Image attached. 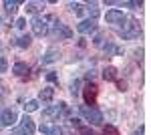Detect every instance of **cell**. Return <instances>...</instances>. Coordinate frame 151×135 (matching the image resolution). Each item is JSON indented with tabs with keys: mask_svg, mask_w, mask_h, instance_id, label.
<instances>
[{
	"mask_svg": "<svg viewBox=\"0 0 151 135\" xmlns=\"http://www.w3.org/2000/svg\"><path fill=\"white\" fill-rule=\"evenodd\" d=\"M103 135H121V133L117 131L115 125H107V127H103Z\"/></svg>",
	"mask_w": 151,
	"mask_h": 135,
	"instance_id": "cell-22",
	"label": "cell"
},
{
	"mask_svg": "<svg viewBox=\"0 0 151 135\" xmlns=\"http://www.w3.org/2000/svg\"><path fill=\"white\" fill-rule=\"evenodd\" d=\"M36 127H35V121L28 117V115H24L22 119H20V127L14 131V135H35Z\"/></svg>",
	"mask_w": 151,
	"mask_h": 135,
	"instance_id": "cell-6",
	"label": "cell"
},
{
	"mask_svg": "<svg viewBox=\"0 0 151 135\" xmlns=\"http://www.w3.org/2000/svg\"><path fill=\"white\" fill-rule=\"evenodd\" d=\"M79 85H81L79 81H73V83H70V95H75V97L79 95Z\"/></svg>",
	"mask_w": 151,
	"mask_h": 135,
	"instance_id": "cell-23",
	"label": "cell"
},
{
	"mask_svg": "<svg viewBox=\"0 0 151 135\" xmlns=\"http://www.w3.org/2000/svg\"><path fill=\"white\" fill-rule=\"evenodd\" d=\"M87 12H89L91 20H95V18L99 16V8H97V4H95V2H89V4H87Z\"/></svg>",
	"mask_w": 151,
	"mask_h": 135,
	"instance_id": "cell-19",
	"label": "cell"
},
{
	"mask_svg": "<svg viewBox=\"0 0 151 135\" xmlns=\"http://www.w3.org/2000/svg\"><path fill=\"white\" fill-rule=\"evenodd\" d=\"M16 28L24 30V28H26V18H18V20H16Z\"/></svg>",
	"mask_w": 151,
	"mask_h": 135,
	"instance_id": "cell-27",
	"label": "cell"
},
{
	"mask_svg": "<svg viewBox=\"0 0 151 135\" xmlns=\"http://www.w3.org/2000/svg\"><path fill=\"white\" fill-rule=\"evenodd\" d=\"M93 43H95V46H103V45H105V38H103V34H97Z\"/></svg>",
	"mask_w": 151,
	"mask_h": 135,
	"instance_id": "cell-26",
	"label": "cell"
},
{
	"mask_svg": "<svg viewBox=\"0 0 151 135\" xmlns=\"http://www.w3.org/2000/svg\"><path fill=\"white\" fill-rule=\"evenodd\" d=\"M42 8H45V2H26V12L28 14H35Z\"/></svg>",
	"mask_w": 151,
	"mask_h": 135,
	"instance_id": "cell-16",
	"label": "cell"
},
{
	"mask_svg": "<svg viewBox=\"0 0 151 135\" xmlns=\"http://www.w3.org/2000/svg\"><path fill=\"white\" fill-rule=\"evenodd\" d=\"M81 115L93 125H101L103 123V113L95 107H87V105H81Z\"/></svg>",
	"mask_w": 151,
	"mask_h": 135,
	"instance_id": "cell-4",
	"label": "cell"
},
{
	"mask_svg": "<svg viewBox=\"0 0 151 135\" xmlns=\"http://www.w3.org/2000/svg\"><path fill=\"white\" fill-rule=\"evenodd\" d=\"M97 95H99V89H97V85L95 83H89L85 89H83V97H85V105L89 107H95L97 105Z\"/></svg>",
	"mask_w": 151,
	"mask_h": 135,
	"instance_id": "cell-5",
	"label": "cell"
},
{
	"mask_svg": "<svg viewBox=\"0 0 151 135\" xmlns=\"http://www.w3.org/2000/svg\"><path fill=\"white\" fill-rule=\"evenodd\" d=\"M135 135H143V125H141L139 129H137V131H135Z\"/></svg>",
	"mask_w": 151,
	"mask_h": 135,
	"instance_id": "cell-29",
	"label": "cell"
},
{
	"mask_svg": "<svg viewBox=\"0 0 151 135\" xmlns=\"http://www.w3.org/2000/svg\"><path fill=\"white\" fill-rule=\"evenodd\" d=\"M125 22H127V24H123V28L119 30V34H121L123 38H137V36L141 34L139 22H137V20H133V18H131V20L127 18Z\"/></svg>",
	"mask_w": 151,
	"mask_h": 135,
	"instance_id": "cell-3",
	"label": "cell"
},
{
	"mask_svg": "<svg viewBox=\"0 0 151 135\" xmlns=\"http://www.w3.org/2000/svg\"><path fill=\"white\" fill-rule=\"evenodd\" d=\"M40 133L45 135H65L60 125H50V123H42L40 125Z\"/></svg>",
	"mask_w": 151,
	"mask_h": 135,
	"instance_id": "cell-11",
	"label": "cell"
},
{
	"mask_svg": "<svg viewBox=\"0 0 151 135\" xmlns=\"http://www.w3.org/2000/svg\"><path fill=\"white\" fill-rule=\"evenodd\" d=\"M16 111L14 109H2V113H0V125L2 127H12V125L16 123Z\"/></svg>",
	"mask_w": 151,
	"mask_h": 135,
	"instance_id": "cell-8",
	"label": "cell"
},
{
	"mask_svg": "<svg viewBox=\"0 0 151 135\" xmlns=\"http://www.w3.org/2000/svg\"><path fill=\"white\" fill-rule=\"evenodd\" d=\"M30 40H32L30 34H22L20 38H16V46H18V48H28V46H30Z\"/></svg>",
	"mask_w": 151,
	"mask_h": 135,
	"instance_id": "cell-18",
	"label": "cell"
},
{
	"mask_svg": "<svg viewBox=\"0 0 151 135\" xmlns=\"http://www.w3.org/2000/svg\"><path fill=\"white\" fill-rule=\"evenodd\" d=\"M42 115L45 117H48V119H63V117H67V115H70V109H69V105L65 101H60L58 105H55V107H48V109H45L42 111Z\"/></svg>",
	"mask_w": 151,
	"mask_h": 135,
	"instance_id": "cell-2",
	"label": "cell"
},
{
	"mask_svg": "<svg viewBox=\"0 0 151 135\" xmlns=\"http://www.w3.org/2000/svg\"><path fill=\"white\" fill-rule=\"evenodd\" d=\"M67 135H75V133H67Z\"/></svg>",
	"mask_w": 151,
	"mask_h": 135,
	"instance_id": "cell-30",
	"label": "cell"
},
{
	"mask_svg": "<svg viewBox=\"0 0 151 135\" xmlns=\"http://www.w3.org/2000/svg\"><path fill=\"white\" fill-rule=\"evenodd\" d=\"M8 71V61L4 56H0V73H6Z\"/></svg>",
	"mask_w": 151,
	"mask_h": 135,
	"instance_id": "cell-25",
	"label": "cell"
},
{
	"mask_svg": "<svg viewBox=\"0 0 151 135\" xmlns=\"http://www.w3.org/2000/svg\"><path fill=\"white\" fill-rule=\"evenodd\" d=\"M58 18L55 14H45V16H36L35 20H32V32L35 36H45V34L50 32V28H52V24L57 22Z\"/></svg>",
	"mask_w": 151,
	"mask_h": 135,
	"instance_id": "cell-1",
	"label": "cell"
},
{
	"mask_svg": "<svg viewBox=\"0 0 151 135\" xmlns=\"http://www.w3.org/2000/svg\"><path fill=\"white\" fill-rule=\"evenodd\" d=\"M28 71H30V69H28L26 63H16V65L12 67V73H14L16 77H26V75H28Z\"/></svg>",
	"mask_w": 151,
	"mask_h": 135,
	"instance_id": "cell-13",
	"label": "cell"
},
{
	"mask_svg": "<svg viewBox=\"0 0 151 135\" xmlns=\"http://www.w3.org/2000/svg\"><path fill=\"white\" fill-rule=\"evenodd\" d=\"M52 32L57 34L58 38H70V36H73L70 28H69V26H65V24L60 22V20H57V22L52 24Z\"/></svg>",
	"mask_w": 151,
	"mask_h": 135,
	"instance_id": "cell-9",
	"label": "cell"
},
{
	"mask_svg": "<svg viewBox=\"0 0 151 135\" xmlns=\"http://www.w3.org/2000/svg\"><path fill=\"white\" fill-rule=\"evenodd\" d=\"M18 6H20V2H18V0H6V2H4V8H6V12H14Z\"/></svg>",
	"mask_w": 151,
	"mask_h": 135,
	"instance_id": "cell-21",
	"label": "cell"
},
{
	"mask_svg": "<svg viewBox=\"0 0 151 135\" xmlns=\"http://www.w3.org/2000/svg\"><path fill=\"white\" fill-rule=\"evenodd\" d=\"M47 79L50 81V83H58V77H57V73H52V71H50V73L47 75Z\"/></svg>",
	"mask_w": 151,
	"mask_h": 135,
	"instance_id": "cell-28",
	"label": "cell"
},
{
	"mask_svg": "<svg viewBox=\"0 0 151 135\" xmlns=\"http://www.w3.org/2000/svg\"><path fill=\"white\" fill-rule=\"evenodd\" d=\"M105 20H107V24H115V26H119V24H125L127 16H125L121 10H115V8H113V10H107Z\"/></svg>",
	"mask_w": 151,
	"mask_h": 135,
	"instance_id": "cell-7",
	"label": "cell"
},
{
	"mask_svg": "<svg viewBox=\"0 0 151 135\" xmlns=\"http://www.w3.org/2000/svg\"><path fill=\"white\" fill-rule=\"evenodd\" d=\"M103 51L107 53V55H123V48H119V46L111 45V43H107V45H103Z\"/></svg>",
	"mask_w": 151,
	"mask_h": 135,
	"instance_id": "cell-17",
	"label": "cell"
},
{
	"mask_svg": "<svg viewBox=\"0 0 151 135\" xmlns=\"http://www.w3.org/2000/svg\"><path fill=\"white\" fill-rule=\"evenodd\" d=\"M79 133L81 135H93V131H91V127H87V125H79Z\"/></svg>",
	"mask_w": 151,
	"mask_h": 135,
	"instance_id": "cell-24",
	"label": "cell"
},
{
	"mask_svg": "<svg viewBox=\"0 0 151 135\" xmlns=\"http://www.w3.org/2000/svg\"><path fill=\"white\" fill-rule=\"evenodd\" d=\"M58 56H60V53H58V48H55V46H50V48H47V53L42 55V58H40V63L42 65H50V63H57Z\"/></svg>",
	"mask_w": 151,
	"mask_h": 135,
	"instance_id": "cell-10",
	"label": "cell"
},
{
	"mask_svg": "<svg viewBox=\"0 0 151 135\" xmlns=\"http://www.w3.org/2000/svg\"><path fill=\"white\" fill-rule=\"evenodd\" d=\"M79 32H83V34H87V32H93L95 30V20H91V18H85V20H81L79 22Z\"/></svg>",
	"mask_w": 151,
	"mask_h": 135,
	"instance_id": "cell-12",
	"label": "cell"
},
{
	"mask_svg": "<svg viewBox=\"0 0 151 135\" xmlns=\"http://www.w3.org/2000/svg\"><path fill=\"white\" fill-rule=\"evenodd\" d=\"M38 109V99H30V101H26V105H24V111L26 113H32Z\"/></svg>",
	"mask_w": 151,
	"mask_h": 135,
	"instance_id": "cell-20",
	"label": "cell"
},
{
	"mask_svg": "<svg viewBox=\"0 0 151 135\" xmlns=\"http://www.w3.org/2000/svg\"><path fill=\"white\" fill-rule=\"evenodd\" d=\"M52 97H55V89H52V87H45V89L40 91V101L50 103V101H52Z\"/></svg>",
	"mask_w": 151,
	"mask_h": 135,
	"instance_id": "cell-15",
	"label": "cell"
},
{
	"mask_svg": "<svg viewBox=\"0 0 151 135\" xmlns=\"http://www.w3.org/2000/svg\"><path fill=\"white\" fill-rule=\"evenodd\" d=\"M117 77H119V71L115 67H105L103 69V79L105 81H117Z\"/></svg>",
	"mask_w": 151,
	"mask_h": 135,
	"instance_id": "cell-14",
	"label": "cell"
}]
</instances>
